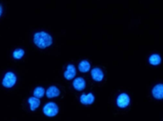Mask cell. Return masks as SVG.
Listing matches in <instances>:
<instances>
[{
    "mask_svg": "<svg viewBox=\"0 0 163 121\" xmlns=\"http://www.w3.org/2000/svg\"><path fill=\"white\" fill-rule=\"evenodd\" d=\"M34 43L39 49H46L52 44V38L46 32H38L34 35Z\"/></svg>",
    "mask_w": 163,
    "mask_h": 121,
    "instance_id": "6da1fadb",
    "label": "cell"
},
{
    "mask_svg": "<svg viewBox=\"0 0 163 121\" xmlns=\"http://www.w3.org/2000/svg\"><path fill=\"white\" fill-rule=\"evenodd\" d=\"M43 114L48 116V117H53L57 115L58 112H59V108L57 103L54 102H49L46 103L43 107Z\"/></svg>",
    "mask_w": 163,
    "mask_h": 121,
    "instance_id": "7a4b0ae2",
    "label": "cell"
},
{
    "mask_svg": "<svg viewBox=\"0 0 163 121\" xmlns=\"http://www.w3.org/2000/svg\"><path fill=\"white\" fill-rule=\"evenodd\" d=\"M16 80H17V77H16V74H13L12 72H8L3 77L2 85L5 88H12L16 85Z\"/></svg>",
    "mask_w": 163,
    "mask_h": 121,
    "instance_id": "3957f363",
    "label": "cell"
},
{
    "mask_svg": "<svg viewBox=\"0 0 163 121\" xmlns=\"http://www.w3.org/2000/svg\"><path fill=\"white\" fill-rule=\"evenodd\" d=\"M130 102H131V98L129 96V95L125 92H122L120 95L116 97V105L117 107L121 109H124V108H127V107L130 105Z\"/></svg>",
    "mask_w": 163,
    "mask_h": 121,
    "instance_id": "277c9868",
    "label": "cell"
},
{
    "mask_svg": "<svg viewBox=\"0 0 163 121\" xmlns=\"http://www.w3.org/2000/svg\"><path fill=\"white\" fill-rule=\"evenodd\" d=\"M75 74H76V69H75V65L69 64L67 66L66 71L64 72V77L67 80H72L73 78H75Z\"/></svg>",
    "mask_w": 163,
    "mask_h": 121,
    "instance_id": "5b68a950",
    "label": "cell"
},
{
    "mask_svg": "<svg viewBox=\"0 0 163 121\" xmlns=\"http://www.w3.org/2000/svg\"><path fill=\"white\" fill-rule=\"evenodd\" d=\"M79 101L83 105H92L94 102V96L92 92H89V93H87V95L86 93H83V95L80 96Z\"/></svg>",
    "mask_w": 163,
    "mask_h": 121,
    "instance_id": "8992f818",
    "label": "cell"
},
{
    "mask_svg": "<svg viewBox=\"0 0 163 121\" xmlns=\"http://www.w3.org/2000/svg\"><path fill=\"white\" fill-rule=\"evenodd\" d=\"M152 95L154 98L157 100H161L163 98V84L161 83L156 84L152 90Z\"/></svg>",
    "mask_w": 163,
    "mask_h": 121,
    "instance_id": "52a82bcc",
    "label": "cell"
},
{
    "mask_svg": "<svg viewBox=\"0 0 163 121\" xmlns=\"http://www.w3.org/2000/svg\"><path fill=\"white\" fill-rule=\"evenodd\" d=\"M91 75L94 81H97V82L102 81L104 78V73L100 68H93L91 72Z\"/></svg>",
    "mask_w": 163,
    "mask_h": 121,
    "instance_id": "ba28073f",
    "label": "cell"
},
{
    "mask_svg": "<svg viewBox=\"0 0 163 121\" xmlns=\"http://www.w3.org/2000/svg\"><path fill=\"white\" fill-rule=\"evenodd\" d=\"M73 87L76 91H83L86 87V81L82 77H76L73 82Z\"/></svg>",
    "mask_w": 163,
    "mask_h": 121,
    "instance_id": "9c48e42d",
    "label": "cell"
},
{
    "mask_svg": "<svg viewBox=\"0 0 163 121\" xmlns=\"http://www.w3.org/2000/svg\"><path fill=\"white\" fill-rule=\"evenodd\" d=\"M45 93L48 98H54V97H57L60 95V91L56 86H51L48 88L47 91H45Z\"/></svg>",
    "mask_w": 163,
    "mask_h": 121,
    "instance_id": "30bf717a",
    "label": "cell"
},
{
    "mask_svg": "<svg viewBox=\"0 0 163 121\" xmlns=\"http://www.w3.org/2000/svg\"><path fill=\"white\" fill-rule=\"evenodd\" d=\"M28 103L30 105L31 111H35L36 109H38V107L40 106V99L36 98L34 96H32L28 99Z\"/></svg>",
    "mask_w": 163,
    "mask_h": 121,
    "instance_id": "8fae6325",
    "label": "cell"
},
{
    "mask_svg": "<svg viewBox=\"0 0 163 121\" xmlns=\"http://www.w3.org/2000/svg\"><path fill=\"white\" fill-rule=\"evenodd\" d=\"M91 69V64L89 61L87 60H82V61H80L79 64H78V70L79 72L81 73H87L89 72Z\"/></svg>",
    "mask_w": 163,
    "mask_h": 121,
    "instance_id": "7c38bea8",
    "label": "cell"
},
{
    "mask_svg": "<svg viewBox=\"0 0 163 121\" xmlns=\"http://www.w3.org/2000/svg\"><path fill=\"white\" fill-rule=\"evenodd\" d=\"M149 63H150L151 65H154V66L159 65L161 63L160 56L157 55V53H154V55L150 56V57H149Z\"/></svg>",
    "mask_w": 163,
    "mask_h": 121,
    "instance_id": "4fadbf2b",
    "label": "cell"
},
{
    "mask_svg": "<svg viewBox=\"0 0 163 121\" xmlns=\"http://www.w3.org/2000/svg\"><path fill=\"white\" fill-rule=\"evenodd\" d=\"M45 96V90L43 87H36L34 90V96L36 98H41Z\"/></svg>",
    "mask_w": 163,
    "mask_h": 121,
    "instance_id": "5bb4252c",
    "label": "cell"
},
{
    "mask_svg": "<svg viewBox=\"0 0 163 121\" xmlns=\"http://www.w3.org/2000/svg\"><path fill=\"white\" fill-rule=\"evenodd\" d=\"M25 55V51L23 49H16L12 52V57L15 59H21Z\"/></svg>",
    "mask_w": 163,
    "mask_h": 121,
    "instance_id": "9a60e30c",
    "label": "cell"
},
{
    "mask_svg": "<svg viewBox=\"0 0 163 121\" xmlns=\"http://www.w3.org/2000/svg\"><path fill=\"white\" fill-rule=\"evenodd\" d=\"M2 12H3V8H2L1 5H0V16H2Z\"/></svg>",
    "mask_w": 163,
    "mask_h": 121,
    "instance_id": "2e32d148",
    "label": "cell"
}]
</instances>
